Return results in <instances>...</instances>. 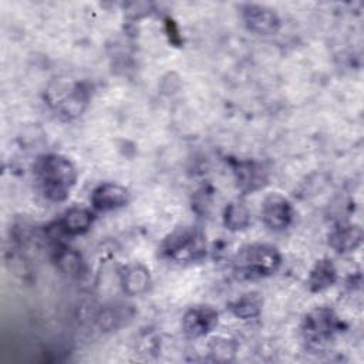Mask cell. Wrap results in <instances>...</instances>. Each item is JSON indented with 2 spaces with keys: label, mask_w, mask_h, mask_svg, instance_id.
Returning <instances> with one entry per match:
<instances>
[{
  "label": "cell",
  "mask_w": 364,
  "mask_h": 364,
  "mask_svg": "<svg viewBox=\"0 0 364 364\" xmlns=\"http://www.w3.org/2000/svg\"><path fill=\"white\" fill-rule=\"evenodd\" d=\"M34 175L40 191L50 202H64L77 182V169L64 155L46 154L34 164Z\"/></svg>",
  "instance_id": "obj_1"
},
{
  "label": "cell",
  "mask_w": 364,
  "mask_h": 364,
  "mask_svg": "<svg viewBox=\"0 0 364 364\" xmlns=\"http://www.w3.org/2000/svg\"><path fill=\"white\" fill-rule=\"evenodd\" d=\"M282 264V253L270 243H247L232 259V270L239 280H257L274 274Z\"/></svg>",
  "instance_id": "obj_2"
},
{
  "label": "cell",
  "mask_w": 364,
  "mask_h": 364,
  "mask_svg": "<svg viewBox=\"0 0 364 364\" xmlns=\"http://www.w3.org/2000/svg\"><path fill=\"white\" fill-rule=\"evenodd\" d=\"M158 250L162 259L173 263L200 262L208 252L206 236L196 226H179L162 239Z\"/></svg>",
  "instance_id": "obj_3"
},
{
  "label": "cell",
  "mask_w": 364,
  "mask_h": 364,
  "mask_svg": "<svg viewBox=\"0 0 364 364\" xmlns=\"http://www.w3.org/2000/svg\"><path fill=\"white\" fill-rule=\"evenodd\" d=\"M343 326V321L330 307H316L304 316L301 333L306 341L318 346L333 340Z\"/></svg>",
  "instance_id": "obj_4"
},
{
  "label": "cell",
  "mask_w": 364,
  "mask_h": 364,
  "mask_svg": "<svg viewBox=\"0 0 364 364\" xmlns=\"http://www.w3.org/2000/svg\"><path fill=\"white\" fill-rule=\"evenodd\" d=\"M219 323V313L213 306H191L182 317V330L188 338H200L210 334Z\"/></svg>",
  "instance_id": "obj_5"
},
{
  "label": "cell",
  "mask_w": 364,
  "mask_h": 364,
  "mask_svg": "<svg viewBox=\"0 0 364 364\" xmlns=\"http://www.w3.org/2000/svg\"><path fill=\"white\" fill-rule=\"evenodd\" d=\"M294 219V209L290 200L279 192L269 193L262 203V220L273 232L287 229Z\"/></svg>",
  "instance_id": "obj_6"
},
{
  "label": "cell",
  "mask_w": 364,
  "mask_h": 364,
  "mask_svg": "<svg viewBox=\"0 0 364 364\" xmlns=\"http://www.w3.org/2000/svg\"><path fill=\"white\" fill-rule=\"evenodd\" d=\"M240 16L247 30L259 36L276 34L282 26L279 14L273 9L262 4H243L240 7Z\"/></svg>",
  "instance_id": "obj_7"
},
{
  "label": "cell",
  "mask_w": 364,
  "mask_h": 364,
  "mask_svg": "<svg viewBox=\"0 0 364 364\" xmlns=\"http://www.w3.org/2000/svg\"><path fill=\"white\" fill-rule=\"evenodd\" d=\"M129 202V192L122 185L104 182L94 188L91 193V205L100 212H109L125 206Z\"/></svg>",
  "instance_id": "obj_8"
},
{
  "label": "cell",
  "mask_w": 364,
  "mask_h": 364,
  "mask_svg": "<svg viewBox=\"0 0 364 364\" xmlns=\"http://www.w3.org/2000/svg\"><path fill=\"white\" fill-rule=\"evenodd\" d=\"M237 188L245 192H255L267 183V172L256 161H235L232 164Z\"/></svg>",
  "instance_id": "obj_9"
},
{
  "label": "cell",
  "mask_w": 364,
  "mask_h": 364,
  "mask_svg": "<svg viewBox=\"0 0 364 364\" xmlns=\"http://www.w3.org/2000/svg\"><path fill=\"white\" fill-rule=\"evenodd\" d=\"M363 243V229L360 225L340 222L328 233V245L337 253H351Z\"/></svg>",
  "instance_id": "obj_10"
},
{
  "label": "cell",
  "mask_w": 364,
  "mask_h": 364,
  "mask_svg": "<svg viewBox=\"0 0 364 364\" xmlns=\"http://www.w3.org/2000/svg\"><path fill=\"white\" fill-rule=\"evenodd\" d=\"M119 279L122 290L128 296L144 294L151 287L149 269L139 262L125 264L119 273Z\"/></svg>",
  "instance_id": "obj_11"
},
{
  "label": "cell",
  "mask_w": 364,
  "mask_h": 364,
  "mask_svg": "<svg viewBox=\"0 0 364 364\" xmlns=\"http://www.w3.org/2000/svg\"><path fill=\"white\" fill-rule=\"evenodd\" d=\"M90 100V88L85 82L74 84L67 94L57 102V109L60 115L65 119H73L82 114Z\"/></svg>",
  "instance_id": "obj_12"
},
{
  "label": "cell",
  "mask_w": 364,
  "mask_h": 364,
  "mask_svg": "<svg viewBox=\"0 0 364 364\" xmlns=\"http://www.w3.org/2000/svg\"><path fill=\"white\" fill-rule=\"evenodd\" d=\"M92 219V213L87 208L73 206L64 212V215L58 222H55V225L64 236H80L90 230Z\"/></svg>",
  "instance_id": "obj_13"
},
{
  "label": "cell",
  "mask_w": 364,
  "mask_h": 364,
  "mask_svg": "<svg viewBox=\"0 0 364 364\" xmlns=\"http://www.w3.org/2000/svg\"><path fill=\"white\" fill-rule=\"evenodd\" d=\"M132 317H134L132 306H128L124 303H112V304L104 306L98 311L95 321L102 331H112L127 324Z\"/></svg>",
  "instance_id": "obj_14"
},
{
  "label": "cell",
  "mask_w": 364,
  "mask_h": 364,
  "mask_svg": "<svg viewBox=\"0 0 364 364\" xmlns=\"http://www.w3.org/2000/svg\"><path fill=\"white\" fill-rule=\"evenodd\" d=\"M54 262L61 273L70 277H80L85 270V263L82 256L75 249L67 246L65 243H54L53 247Z\"/></svg>",
  "instance_id": "obj_15"
},
{
  "label": "cell",
  "mask_w": 364,
  "mask_h": 364,
  "mask_svg": "<svg viewBox=\"0 0 364 364\" xmlns=\"http://www.w3.org/2000/svg\"><path fill=\"white\" fill-rule=\"evenodd\" d=\"M336 282H337V269L331 262V259L328 257H323L317 260L307 277V286L313 293H320L331 287Z\"/></svg>",
  "instance_id": "obj_16"
},
{
  "label": "cell",
  "mask_w": 364,
  "mask_h": 364,
  "mask_svg": "<svg viewBox=\"0 0 364 364\" xmlns=\"http://www.w3.org/2000/svg\"><path fill=\"white\" fill-rule=\"evenodd\" d=\"M262 307L263 299L257 291L243 293L228 304L229 311L240 320H252L259 317L262 313Z\"/></svg>",
  "instance_id": "obj_17"
},
{
  "label": "cell",
  "mask_w": 364,
  "mask_h": 364,
  "mask_svg": "<svg viewBox=\"0 0 364 364\" xmlns=\"http://www.w3.org/2000/svg\"><path fill=\"white\" fill-rule=\"evenodd\" d=\"M223 225L232 232L243 230L250 225V212L242 202H230L223 210Z\"/></svg>",
  "instance_id": "obj_18"
},
{
  "label": "cell",
  "mask_w": 364,
  "mask_h": 364,
  "mask_svg": "<svg viewBox=\"0 0 364 364\" xmlns=\"http://www.w3.org/2000/svg\"><path fill=\"white\" fill-rule=\"evenodd\" d=\"M237 346L226 337H215L208 343V353L215 361H230L236 354Z\"/></svg>",
  "instance_id": "obj_19"
},
{
  "label": "cell",
  "mask_w": 364,
  "mask_h": 364,
  "mask_svg": "<svg viewBox=\"0 0 364 364\" xmlns=\"http://www.w3.org/2000/svg\"><path fill=\"white\" fill-rule=\"evenodd\" d=\"M165 26H166V33L169 36V40L173 43V44H179L181 43V36H179V31H178V27L175 24L173 20L171 18H166L165 21Z\"/></svg>",
  "instance_id": "obj_20"
},
{
  "label": "cell",
  "mask_w": 364,
  "mask_h": 364,
  "mask_svg": "<svg viewBox=\"0 0 364 364\" xmlns=\"http://www.w3.org/2000/svg\"><path fill=\"white\" fill-rule=\"evenodd\" d=\"M208 203H210V193H208V191L203 188L202 191H199V192L195 195L193 208L196 209L198 206H202V208L205 209L206 206H209Z\"/></svg>",
  "instance_id": "obj_21"
}]
</instances>
